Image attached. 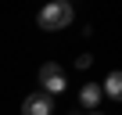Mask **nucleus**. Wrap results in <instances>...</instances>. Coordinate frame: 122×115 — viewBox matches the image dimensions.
Masks as SVG:
<instances>
[{"mask_svg": "<svg viewBox=\"0 0 122 115\" xmlns=\"http://www.w3.org/2000/svg\"><path fill=\"white\" fill-rule=\"evenodd\" d=\"M40 86H43V94H47V97L61 94V90L68 86V79H65V68H61V65H54V61H47V65L40 68Z\"/></svg>", "mask_w": 122, "mask_h": 115, "instance_id": "obj_2", "label": "nucleus"}, {"mask_svg": "<svg viewBox=\"0 0 122 115\" xmlns=\"http://www.w3.org/2000/svg\"><path fill=\"white\" fill-rule=\"evenodd\" d=\"M72 18H76V11H72V4H65V0H54V4H47V7L36 15L40 29H47V32H54V29H65Z\"/></svg>", "mask_w": 122, "mask_h": 115, "instance_id": "obj_1", "label": "nucleus"}, {"mask_svg": "<svg viewBox=\"0 0 122 115\" xmlns=\"http://www.w3.org/2000/svg\"><path fill=\"white\" fill-rule=\"evenodd\" d=\"M101 90H104L111 101H122V72H111V76L101 83Z\"/></svg>", "mask_w": 122, "mask_h": 115, "instance_id": "obj_5", "label": "nucleus"}, {"mask_svg": "<svg viewBox=\"0 0 122 115\" xmlns=\"http://www.w3.org/2000/svg\"><path fill=\"white\" fill-rule=\"evenodd\" d=\"M54 111V101L40 90V94H29L25 101H22V115H50Z\"/></svg>", "mask_w": 122, "mask_h": 115, "instance_id": "obj_3", "label": "nucleus"}, {"mask_svg": "<svg viewBox=\"0 0 122 115\" xmlns=\"http://www.w3.org/2000/svg\"><path fill=\"white\" fill-rule=\"evenodd\" d=\"M86 115H101V111H86Z\"/></svg>", "mask_w": 122, "mask_h": 115, "instance_id": "obj_7", "label": "nucleus"}, {"mask_svg": "<svg viewBox=\"0 0 122 115\" xmlns=\"http://www.w3.org/2000/svg\"><path fill=\"white\" fill-rule=\"evenodd\" d=\"M101 97H104V90H101V83H86V86L79 90V104H83V108H90V111H97V104H101Z\"/></svg>", "mask_w": 122, "mask_h": 115, "instance_id": "obj_4", "label": "nucleus"}, {"mask_svg": "<svg viewBox=\"0 0 122 115\" xmlns=\"http://www.w3.org/2000/svg\"><path fill=\"white\" fill-rule=\"evenodd\" d=\"M90 65H93L90 54H79V58H76V68H90Z\"/></svg>", "mask_w": 122, "mask_h": 115, "instance_id": "obj_6", "label": "nucleus"}]
</instances>
